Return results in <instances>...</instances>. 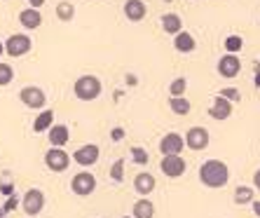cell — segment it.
Instances as JSON below:
<instances>
[{
    "label": "cell",
    "mask_w": 260,
    "mask_h": 218,
    "mask_svg": "<svg viewBox=\"0 0 260 218\" xmlns=\"http://www.w3.org/2000/svg\"><path fill=\"white\" fill-rule=\"evenodd\" d=\"M14 80V71H12V66L10 64H3L0 61V87H7L10 82Z\"/></svg>",
    "instance_id": "484cf974"
},
{
    "label": "cell",
    "mask_w": 260,
    "mask_h": 218,
    "mask_svg": "<svg viewBox=\"0 0 260 218\" xmlns=\"http://www.w3.org/2000/svg\"><path fill=\"white\" fill-rule=\"evenodd\" d=\"M200 181L206 188H223L230 181V169L223 160H206L200 167Z\"/></svg>",
    "instance_id": "6da1fadb"
},
{
    "label": "cell",
    "mask_w": 260,
    "mask_h": 218,
    "mask_svg": "<svg viewBox=\"0 0 260 218\" xmlns=\"http://www.w3.org/2000/svg\"><path fill=\"white\" fill-rule=\"evenodd\" d=\"M52 124H54V113H52L49 108H45L43 113L36 117V122H33V132H36V134L49 132V129H52Z\"/></svg>",
    "instance_id": "ffe728a7"
},
{
    "label": "cell",
    "mask_w": 260,
    "mask_h": 218,
    "mask_svg": "<svg viewBox=\"0 0 260 218\" xmlns=\"http://www.w3.org/2000/svg\"><path fill=\"white\" fill-rule=\"evenodd\" d=\"M183 148H185V141H183L181 134H176V132L164 134L162 141H159V152H162V158H169V155H181Z\"/></svg>",
    "instance_id": "9c48e42d"
},
{
    "label": "cell",
    "mask_w": 260,
    "mask_h": 218,
    "mask_svg": "<svg viewBox=\"0 0 260 218\" xmlns=\"http://www.w3.org/2000/svg\"><path fill=\"white\" fill-rule=\"evenodd\" d=\"M45 164H47L49 171L63 174V171L71 167V155H68L63 148H49V150L45 152Z\"/></svg>",
    "instance_id": "3957f363"
},
{
    "label": "cell",
    "mask_w": 260,
    "mask_h": 218,
    "mask_svg": "<svg viewBox=\"0 0 260 218\" xmlns=\"http://www.w3.org/2000/svg\"><path fill=\"white\" fill-rule=\"evenodd\" d=\"M242 47H244V40L239 36H230L228 40H225V49H228V54H237Z\"/></svg>",
    "instance_id": "83f0119b"
},
{
    "label": "cell",
    "mask_w": 260,
    "mask_h": 218,
    "mask_svg": "<svg viewBox=\"0 0 260 218\" xmlns=\"http://www.w3.org/2000/svg\"><path fill=\"white\" fill-rule=\"evenodd\" d=\"M157 181H155V176L148 174V171H141V174L134 176V190L139 195H150L155 190Z\"/></svg>",
    "instance_id": "9a60e30c"
},
{
    "label": "cell",
    "mask_w": 260,
    "mask_h": 218,
    "mask_svg": "<svg viewBox=\"0 0 260 218\" xmlns=\"http://www.w3.org/2000/svg\"><path fill=\"white\" fill-rule=\"evenodd\" d=\"M209 115H211L213 120L225 122L232 115V101H228V99H223V97H216L211 103V108H209Z\"/></svg>",
    "instance_id": "4fadbf2b"
},
{
    "label": "cell",
    "mask_w": 260,
    "mask_h": 218,
    "mask_svg": "<svg viewBox=\"0 0 260 218\" xmlns=\"http://www.w3.org/2000/svg\"><path fill=\"white\" fill-rule=\"evenodd\" d=\"M71 190L78 197H87V195H91L94 190H96V178H94V174H89V171H80V174L73 176L71 181Z\"/></svg>",
    "instance_id": "5b68a950"
},
{
    "label": "cell",
    "mask_w": 260,
    "mask_h": 218,
    "mask_svg": "<svg viewBox=\"0 0 260 218\" xmlns=\"http://www.w3.org/2000/svg\"><path fill=\"white\" fill-rule=\"evenodd\" d=\"M99 155H101L99 145L87 143V145H82V148H78V150H75L73 160H75L80 167H94V164L99 162Z\"/></svg>",
    "instance_id": "7c38bea8"
},
{
    "label": "cell",
    "mask_w": 260,
    "mask_h": 218,
    "mask_svg": "<svg viewBox=\"0 0 260 218\" xmlns=\"http://www.w3.org/2000/svg\"><path fill=\"white\" fill-rule=\"evenodd\" d=\"M3 213H5V209H3V206H0V218H3Z\"/></svg>",
    "instance_id": "d590c367"
},
{
    "label": "cell",
    "mask_w": 260,
    "mask_h": 218,
    "mask_svg": "<svg viewBox=\"0 0 260 218\" xmlns=\"http://www.w3.org/2000/svg\"><path fill=\"white\" fill-rule=\"evenodd\" d=\"M169 108L174 115H188L190 110H192V106H190V101L185 97H176V99H169Z\"/></svg>",
    "instance_id": "7402d4cb"
},
{
    "label": "cell",
    "mask_w": 260,
    "mask_h": 218,
    "mask_svg": "<svg viewBox=\"0 0 260 218\" xmlns=\"http://www.w3.org/2000/svg\"><path fill=\"white\" fill-rule=\"evenodd\" d=\"M159 24H162L164 33H169V36H178V33L183 30V21H181V17H178V14H174V12L162 14Z\"/></svg>",
    "instance_id": "d6986e66"
},
{
    "label": "cell",
    "mask_w": 260,
    "mask_h": 218,
    "mask_svg": "<svg viewBox=\"0 0 260 218\" xmlns=\"http://www.w3.org/2000/svg\"><path fill=\"white\" fill-rule=\"evenodd\" d=\"M21 206H24V211L28 213V216H38V213L45 209V195H43V190H38V188L26 190V195L21 197Z\"/></svg>",
    "instance_id": "52a82bcc"
},
{
    "label": "cell",
    "mask_w": 260,
    "mask_h": 218,
    "mask_svg": "<svg viewBox=\"0 0 260 218\" xmlns=\"http://www.w3.org/2000/svg\"><path fill=\"white\" fill-rule=\"evenodd\" d=\"M110 178L115 183L124 181V160H115V164L110 167Z\"/></svg>",
    "instance_id": "4316f807"
},
{
    "label": "cell",
    "mask_w": 260,
    "mask_h": 218,
    "mask_svg": "<svg viewBox=\"0 0 260 218\" xmlns=\"http://www.w3.org/2000/svg\"><path fill=\"white\" fill-rule=\"evenodd\" d=\"M253 202V188H248V185H239L235 190V204L244 206V204H251Z\"/></svg>",
    "instance_id": "603a6c76"
},
{
    "label": "cell",
    "mask_w": 260,
    "mask_h": 218,
    "mask_svg": "<svg viewBox=\"0 0 260 218\" xmlns=\"http://www.w3.org/2000/svg\"><path fill=\"white\" fill-rule=\"evenodd\" d=\"M56 17H59L61 21H71V19L75 17V7H73L71 3H66V0H63V3H59V5H56Z\"/></svg>",
    "instance_id": "d4e9b609"
},
{
    "label": "cell",
    "mask_w": 260,
    "mask_h": 218,
    "mask_svg": "<svg viewBox=\"0 0 260 218\" xmlns=\"http://www.w3.org/2000/svg\"><path fill=\"white\" fill-rule=\"evenodd\" d=\"M159 169H162V174L167 178H181L185 174V169H188V164H185V160L181 155H169V158H162Z\"/></svg>",
    "instance_id": "ba28073f"
},
{
    "label": "cell",
    "mask_w": 260,
    "mask_h": 218,
    "mask_svg": "<svg viewBox=\"0 0 260 218\" xmlns=\"http://www.w3.org/2000/svg\"><path fill=\"white\" fill-rule=\"evenodd\" d=\"M28 5L33 7V10H40V7L45 5V0H28Z\"/></svg>",
    "instance_id": "4dcf8cb0"
},
{
    "label": "cell",
    "mask_w": 260,
    "mask_h": 218,
    "mask_svg": "<svg viewBox=\"0 0 260 218\" xmlns=\"http://www.w3.org/2000/svg\"><path fill=\"white\" fill-rule=\"evenodd\" d=\"M145 12H148V10H145L143 0H127V3H124V17H127L129 21H134V24H136V21H143Z\"/></svg>",
    "instance_id": "2e32d148"
},
{
    "label": "cell",
    "mask_w": 260,
    "mask_h": 218,
    "mask_svg": "<svg viewBox=\"0 0 260 218\" xmlns=\"http://www.w3.org/2000/svg\"><path fill=\"white\" fill-rule=\"evenodd\" d=\"M183 141H185L190 150H204L209 145V132L204 127H190L188 134L183 136Z\"/></svg>",
    "instance_id": "8fae6325"
},
{
    "label": "cell",
    "mask_w": 260,
    "mask_h": 218,
    "mask_svg": "<svg viewBox=\"0 0 260 218\" xmlns=\"http://www.w3.org/2000/svg\"><path fill=\"white\" fill-rule=\"evenodd\" d=\"M218 97H223V99H228V101H239V91L235 89V87H228V89H223Z\"/></svg>",
    "instance_id": "f546056e"
},
{
    "label": "cell",
    "mask_w": 260,
    "mask_h": 218,
    "mask_svg": "<svg viewBox=\"0 0 260 218\" xmlns=\"http://www.w3.org/2000/svg\"><path fill=\"white\" fill-rule=\"evenodd\" d=\"M255 82H258V85H260V75H258V78H255Z\"/></svg>",
    "instance_id": "8d00e7d4"
},
{
    "label": "cell",
    "mask_w": 260,
    "mask_h": 218,
    "mask_svg": "<svg viewBox=\"0 0 260 218\" xmlns=\"http://www.w3.org/2000/svg\"><path fill=\"white\" fill-rule=\"evenodd\" d=\"M253 188L260 190V169H255V174H253Z\"/></svg>",
    "instance_id": "1f68e13d"
},
{
    "label": "cell",
    "mask_w": 260,
    "mask_h": 218,
    "mask_svg": "<svg viewBox=\"0 0 260 218\" xmlns=\"http://www.w3.org/2000/svg\"><path fill=\"white\" fill-rule=\"evenodd\" d=\"M132 160H134L136 164H148V162H150V155H148L143 148L134 145V148H132Z\"/></svg>",
    "instance_id": "f1b7e54d"
},
{
    "label": "cell",
    "mask_w": 260,
    "mask_h": 218,
    "mask_svg": "<svg viewBox=\"0 0 260 218\" xmlns=\"http://www.w3.org/2000/svg\"><path fill=\"white\" fill-rule=\"evenodd\" d=\"M239 71H242V61H239L237 54H225L218 59V75H220V78L232 80L239 75Z\"/></svg>",
    "instance_id": "30bf717a"
},
{
    "label": "cell",
    "mask_w": 260,
    "mask_h": 218,
    "mask_svg": "<svg viewBox=\"0 0 260 218\" xmlns=\"http://www.w3.org/2000/svg\"><path fill=\"white\" fill-rule=\"evenodd\" d=\"M30 47H33V40H30L26 33H14V36H10L5 40V54L14 56V59L28 54Z\"/></svg>",
    "instance_id": "277c9868"
},
{
    "label": "cell",
    "mask_w": 260,
    "mask_h": 218,
    "mask_svg": "<svg viewBox=\"0 0 260 218\" xmlns=\"http://www.w3.org/2000/svg\"><path fill=\"white\" fill-rule=\"evenodd\" d=\"M185 91H188V80H185V78H176L174 82L169 85V94H171V99H176V97H185Z\"/></svg>",
    "instance_id": "cb8c5ba5"
},
{
    "label": "cell",
    "mask_w": 260,
    "mask_h": 218,
    "mask_svg": "<svg viewBox=\"0 0 260 218\" xmlns=\"http://www.w3.org/2000/svg\"><path fill=\"white\" fill-rule=\"evenodd\" d=\"M5 54V43H0V56Z\"/></svg>",
    "instance_id": "e575fe53"
},
{
    "label": "cell",
    "mask_w": 260,
    "mask_h": 218,
    "mask_svg": "<svg viewBox=\"0 0 260 218\" xmlns=\"http://www.w3.org/2000/svg\"><path fill=\"white\" fill-rule=\"evenodd\" d=\"M101 89L103 85L96 75H80L75 80V85H73V91H75V97L80 101H94V99L101 97Z\"/></svg>",
    "instance_id": "7a4b0ae2"
},
{
    "label": "cell",
    "mask_w": 260,
    "mask_h": 218,
    "mask_svg": "<svg viewBox=\"0 0 260 218\" xmlns=\"http://www.w3.org/2000/svg\"><path fill=\"white\" fill-rule=\"evenodd\" d=\"M251 206H253V213L260 218V200H253V202H251Z\"/></svg>",
    "instance_id": "d6a6232c"
},
{
    "label": "cell",
    "mask_w": 260,
    "mask_h": 218,
    "mask_svg": "<svg viewBox=\"0 0 260 218\" xmlns=\"http://www.w3.org/2000/svg\"><path fill=\"white\" fill-rule=\"evenodd\" d=\"M152 216H155V204L150 200L141 197L132 209V218H152Z\"/></svg>",
    "instance_id": "44dd1931"
},
{
    "label": "cell",
    "mask_w": 260,
    "mask_h": 218,
    "mask_svg": "<svg viewBox=\"0 0 260 218\" xmlns=\"http://www.w3.org/2000/svg\"><path fill=\"white\" fill-rule=\"evenodd\" d=\"M174 47L178 49L181 54H190V52H194V47H197V40L190 36L188 30H181L178 36H174Z\"/></svg>",
    "instance_id": "ac0fdd59"
},
{
    "label": "cell",
    "mask_w": 260,
    "mask_h": 218,
    "mask_svg": "<svg viewBox=\"0 0 260 218\" xmlns=\"http://www.w3.org/2000/svg\"><path fill=\"white\" fill-rule=\"evenodd\" d=\"M19 24L28 30H36L43 26V14H40V10H33V7L21 10V12H19Z\"/></svg>",
    "instance_id": "5bb4252c"
},
{
    "label": "cell",
    "mask_w": 260,
    "mask_h": 218,
    "mask_svg": "<svg viewBox=\"0 0 260 218\" xmlns=\"http://www.w3.org/2000/svg\"><path fill=\"white\" fill-rule=\"evenodd\" d=\"M14 204H17V200H10V202H7V204H5V211H10V209H14Z\"/></svg>",
    "instance_id": "836d02e7"
},
{
    "label": "cell",
    "mask_w": 260,
    "mask_h": 218,
    "mask_svg": "<svg viewBox=\"0 0 260 218\" xmlns=\"http://www.w3.org/2000/svg\"><path fill=\"white\" fill-rule=\"evenodd\" d=\"M19 99H21V103H24L26 108H33V110H40L45 108V103H47V97H45V91L40 89V87H24V89L19 91Z\"/></svg>",
    "instance_id": "8992f818"
},
{
    "label": "cell",
    "mask_w": 260,
    "mask_h": 218,
    "mask_svg": "<svg viewBox=\"0 0 260 218\" xmlns=\"http://www.w3.org/2000/svg\"><path fill=\"white\" fill-rule=\"evenodd\" d=\"M47 136H49L52 148H63V145L68 143V139H71V132H68L66 124H52V129L47 132Z\"/></svg>",
    "instance_id": "e0dca14e"
},
{
    "label": "cell",
    "mask_w": 260,
    "mask_h": 218,
    "mask_svg": "<svg viewBox=\"0 0 260 218\" xmlns=\"http://www.w3.org/2000/svg\"><path fill=\"white\" fill-rule=\"evenodd\" d=\"M122 218H132V216H122Z\"/></svg>",
    "instance_id": "74e56055"
}]
</instances>
